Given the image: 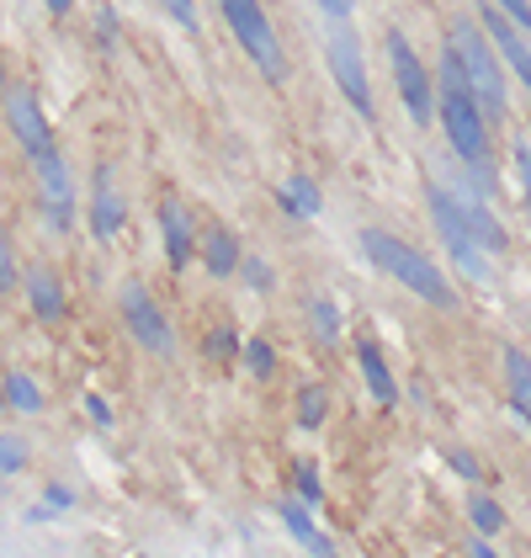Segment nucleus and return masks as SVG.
I'll return each instance as SVG.
<instances>
[{"instance_id": "9d476101", "label": "nucleus", "mask_w": 531, "mask_h": 558, "mask_svg": "<svg viewBox=\"0 0 531 558\" xmlns=\"http://www.w3.org/2000/svg\"><path fill=\"white\" fill-rule=\"evenodd\" d=\"M33 171H38V197H44L48 229H53V234H70V229H75V175L64 166V149H53Z\"/></svg>"}, {"instance_id": "cd10ccee", "label": "nucleus", "mask_w": 531, "mask_h": 558, "mask_svg": "<svg viewBox=\"0 0 531 558\" xmlns=\"http://www.w3.org/2000/svg\"><path fill=\"white\" fill-rule=\"evenodd\" d=\"M22 469H27V441L0 430V473H22Z\"/></svg>"}, {"instance_id": "6ab92c4d", "label": "nucleus", "mask_w": 531, "mask_h": 558, "mask_svg": "<svg viewBox=\"0 0 531 558\" xmlns=\"http://www.w3.org/2000/svg\"><path fill=\"white\" fill-rule=\"evenodd\" d=\"M505 393H510L516 415L531 426V351L521 345H505Z\"/></svg>"}, {"instance_id": "20e7f679", "label": "nucleus", "mask_w": 531, "mask_h": 558, "mask_svg": "<svg viewBox=\"0 0 531 558\" xmlns=\"http://www.w3.org/2000/svg\"><path fill=\"white\" fill-rule=\"evenodd\" d=\"M219 16L229 22L234 44L250 53V64L261 70V81L282 86L287 81V53H282V38H276V27H271L261 0H219Z\"/></svg>"}, {"instance_id": "f8f14e48", "label": "nucleus", "mask_w": 531, "mask_h": 558, "mask_svg": "<svg viewBox=\"0 0 531 558\" xmlns=\"http://www.w3.org/2000/svg\"><path fill=\"white\" fill-rule=\"evenodd\" d=\"M123 223H128V203L118 192V175H112V166H96V175H90V234L101 245H112L123 234Z\"/></svg>"}, {"instance_id": "b1692460", "label": "nucleus", "mask_w": 531, "mask_h": 558, "mask_svg": "<svg viewBox=\"0 0 531 558\" xmlns=\"http://www.w3.org/2000/svg\"><path fill=\"white\" fill-rule=\"evenodd\" d=\"M324 415H330V393H324L319 384L298 388V426H304V430H319V426H324Z\"/></svg>"}, {"instance_id": "393cba45", "label": "nucleus", "mask_w": 531, "mask_h": 558, "mask_svg": "<svg viewBox=\"0 0 531 558\" xmlns=\"http://www.w3.org/2000/svg\"><path fill=\"white\" fill-rule=\"evenodd\" d=\"M245 351V341L234 336V325H219V330H208V341H202V356L208 362H234Z\"/></svg>"}, {"instance_id": "ea45409f", "label": "nucleus", "mask_w": 531, "mask_h": 558, "mask_svg": "<svg viewBox=\"0 0 531 558\" xmlns=\"http://www.w3.org/2000/svg\"><path fill=\"white\" fill-rule=\"evenodd\" d=\"M0 96H5V75H0Z\"/></svg>"}, {"instance_id": "f257e3e1", "label": "nucleus", "mask_w": 531, "mask_h": 558, "mask_svg": "<svg viewBox=\"0 0 531 558\" xmlns=\"http://www.w3.org/2000/svg\"><path fill=\"white\" fill-rule=\"evenodd\" d=\"M436 118H442L452 155L462 160V171L473 175L479 197H494L499 175H494V155H489V118L479 107V96H473V86H468L462 53L452 44L442 48V64H436Z\"/></svg>"}, {"instance_id": "c756f323", "label": "nucleus", "mask_w": 531, "mask_h": 558, "mask_svg": "<svg viewBox=\"0 0 531 558\" xmlns=\"http://www.w3.org/2000/svg\"><path fill=\"white\" fill-rule=\"evenodd\" d=\"M160 5H165V16L176 22L181 33H197V27H202V22H197V0H160Z\"/></svg>"}, {"instance_id": "aec40b11", "label": "nucleus", "mask_w": 531, "mask_h": 558, "mask_svg": "<svg viewBox=\"0 0 531 558\" xmlns=\"http://www.w3.org/2000/svg\"><path fill=\"white\" fill-rule=\"evenodd\" d=\"M276 208L287 218H319L324 197H319V186H313L309 175H287V181L276 186Z\"/></svg>"}, {"instance_id": "2f4dec72", "label": "nucleus", "mask_w": 531, "mask_h": 558, "mask_svg": "<svg viewBox=\"0 0 531 558\" xmlns=\"http://www.w3.org/2000/svg\"><path fill=\"white\" fill-rule=\"evenodd\" d=\"M96 44L101 48L118 44V11H112V5H101V11H96Z\"/></svg>"}, {"instance_id": "4be33fe9", "label": "nucleus", "mask_w": 531, "mask_h": 558, "mask_svg": "<svg viewBox=\"0 0 531 558\" xmlns=\"http://www.w3.org/2000/svg\"><path fill=\"white\" fill-rule=\"evenodd\" d=\"M468 515H473V532H479V537L505 532V511H499V500L484 495V489H473V495H468Z\"/></svg>"}, {"instance_id": "5701e85b", "label": "nucleus", "mask_w": 531, "mask_h": 558, "mask_svg": "<svg viewBox=\"0 0 531 558\" xmlns=\"http://www.w3.org/2000/svg\"><path fill=\"white\" fill-rule=\"evenodd\" d=\"M309 325H313V336H319V345L341 341V308H335V299H313L309 303Z\"/></svg>"}, {"instance_id": "a19ab883", "label": "nucleus", "mask_w": 531, "mask_h": 558, "mask_svg": "<svg viewBox=\"0 0 531 558\" xmlns=\"http://www.w3.org/2000/svg\"><path fill=\"white\" fill-rule=\"evenodd\" d=\"M468 558H473V554H468Z\"/></svg>"}, {"instance_id": "72a5a7b5", "label": "nucleus", "mask_w": 531, "mask_h": 558, "mask_svg": "<svg viewBox=\"0 0 531 558\" xmlns=\"http://www.w3.org/2000/svg\"><path fill=\"white\" fill-rule=\"evenodd\" d=\"M446 463L462 473V478H479V458H473V452H457V447H452V452H446Z\"/></svg>"}, {"instance_id": "2eb2a0df", "label": "nucleus", "mask_w": 531, "mask_h": 558, "mask_svg": "<svg viewBox=\"0 0 531 558\" xmlns=\"http://www.w3.org/2000/svg\"><path fill=\"white\" fill-rule=\"evenodd\" d=\"M457 203H462V214H468V229H473V240L484 245L489 256H505L510 251V234H505V223L489 214V203L479 197V186H462L457 192Z\"/></svg>"}, {"instance_id": "c9c22d12", "label": "nucleus", "mask_w": 531, "mask_h": 558, "mask_svg": "<svg viewBox=\"0 0 531 558\" xmlns=\"http://www.w3.org/2000/svg\"><path fill=\"white\" fill-rule=\"evenodd\" d=\"M319 11H324V16H330V22H351L356 0H319Z\"/></svg>"}, {"instance_id": "7ed1b4c3", "label": "nucleus", "mask_w": 531, "mask_h": 558, "mask_svg": "<svg viewBox=\"0 0 531 558\" xmlns=\"http://www.w3.org/2000/svg\"><path fill=\"white\" fill-rule=\"evenodd\" d=\"M446 44L462 53L468 86H473V96H479L484 118L489 123H505V118H510V86H505V64H499V53H494V44H489V33L479 27V16H462V22L452 27Z\"/></svg>"}, {"instance_id": "6e6552de", "label": "nucleus", "mask_w": 531, "mask_h": 558, "mask_svg": "<svg viewBox=\"0 0 531 558\" xmlns=\"http://www.w3.org/2000/svg\"><path fill=\"white\" fill-rule=\"evenodd\" d=\"M0 112H5V129H11V138L22 144V155H27L33 166L59 149V144H53V129H48V118H44V107H38V96L27 86H5Z\"/></svg>"}, {"instance_id": "4c0bfd02", "label": "nucleus", "mask_w": 531, "mask_h": 558, "mask_svg": "<svg viewBox=\"0 0 531 558\" xmlns=\"http://www.w3.org/2000/svg\"><path fill=\"white\" fill-rule=\"evenodd\" d=\"M48 5V16H70V11H75V0H44Z\"/></svg>"}, {"instance_id": "f3484780", "label": "nucleus", "mask_w": 531, "mask_h": 558, "mask_svg": "<svg viewBox=\"0 0 531 558\" xmlns=\"http://www.w3.org/2000/svg\"><path fill=\"white\" fill-rule=\"evenodd\" d=\"M197 256H202V266H208V277H219V282H229L234 271H239V260H245V251H239V240H234V229H223V223H213L202 240H197Z\"/></svg>"}, {"instance_id": "bb28decb", "label": "nucleus", "mask_w": 531, "mask_h": 558, "mask_svg": "<svg viewBox=\"0 0 531 558\" xmlns=\"http://www.w3.org/2000/svg\"><path fill=\"white\" fill-rule=\"evenodd\" d=\"M293 484H298V500H304V506H319V500H324V489H319V469H313L309 458H298Z\"/></svg>"}, {"instance_id": "c85d7f7f", "label": "nucleus", "mask_w": 531, "mask_h": 558, "mask_svg": "<svg viewBox=\"0 0 531 558\" xmlns=\"http://www.w3.org/2000/svg\"><path fill=\"white\" fill-rule=\"evenodd\" d=\"M22 282V266H16V251H11V234L0 229V293H11Z\"/></svg>"}, {"instance_id": "e433bc0d", "label": "nucleus", "mask_w": 531, "mask_h": 558, "mask_svg": "<svg viewBox=\"0 0 531 558\" xmlns=\"http://www.w3.org/2000/svg\"><path fill=\"white\" fill-rule=\"evenodd\" d=\"M86 410H90V421H96V426H112V404H107L101 393H86Z\"/></svg>"}, {"instance_id": "f03ea898", "label": "nucleus", "mask_w": 531, "mask_h": 558, "mask_svg": "<svg viewBox=\"0 0 531 558\" xmlns=\"http://www.w3.org/2000/svg\"><path fill=\"white\" fill-rule=\"evenodd\" d=\"M361 256L372 260L383 277H394L404 293H415L420 303H431V308H452V303H457V293H452V282H446L442 266L431 256H420L415 245H404V240L388 234V229H361Z\"/></svg>"}, {"instance_id": "7c9ffc66", "label": "nucleus", "mask_w": 531, "mask_h": 558, "mask_svg": "<svg viewBox=\"0 0 531 558\" xmlns=\"http://www.w3.org/2000/svg\"><path fill=\"white\" fill-rule=\"evenodd\" d=\"M239 271H245V282L256 288V293H271V266L261 256H245L239 260Z\"/></svg>"}, {"instance_id": "0eeeda50", "label": "nucleus", "mask_w": 531, "mask_h": 558, "mask_svg": "<svg viewBox=\"0 0 531 558\" xmlns=\"http://www.w3.org/2000/svg\"><path fill=\"white\" fill-rule=\"evenodd\" d=\"M388 64H394V86H398V96H404L409 123L431 129V123H436V75L420 64V53H415V44H409L404 33H388Z\"/></svg>"}, {"instance_id": "412c9836", "label": "nucleus", "mask_w": 531, "mask_h": 558, "mask_svg": "<svg viewBox=\"0 0 531 558\" xmlns=\"http://www.w3.org/2000/svg\"><path fill=\"white\" fill-rule=\"evenodd\" d=\"M0 393H5V410H16V415H38L44 410V388H38V378H27V373H5Z\"/></svg>"}, {"instance_id": "a211bd4d", "label": "nucleus", "mask_w": 531, "mask_h": 558, "mask_svg": "<svg viewBox=\"0 0 531 558\" xmlns=\"http://www.w3.org/2000/svg\"><path fill=\"white\" fill-rule=\"evenodd\" d=\"M276 511H282V521H287V532H293V537H298L313 558H341V554H335V543L319 532V521L309 515V506H304V500H282Z\"/></svg>"}, {"instance_id": "9b49d317", "label": "nucleus", "mask_w": 531, "mask_h": 558, "mask_svg": "<svg viewBox=\"0 0 531 558\" xmlns=\"http://www.w3.org/2000/svg\"><path fill=\"white\" fill-rule=\"evenodd\" d=\"M479 27L489 33V44H494V53H499V64H505L531 96V38L505 16V11H499V5H494V0L479 11Z\"/></svg>"}, {"instance_id": "4468645a", "label": "nucleus", "mask_w": 531, "mask_h": 558, "mask_svg": "<svg viewBox=\"0 0 531 558\" xmlns=\"http://www.w3.org/2000/svg\"><path fill=\"white\" fill-rule=\"evenodd\" d=\"M22 293H27V308H33V319H44V325H59V319L70 314V293H64V277H59V271H48V266H33V271L22 277Z\"/></svg>"}, {"instance_id": "dca6fc26", "label": "nucleus", "mask_w": 531, "mask_h": 558, "mask_svg": "<svg viewBox=\"0 0 531 558\" xmlns=\"http://www.w3.org/2000/svg\"><path fill=\"white\" fill-rule=\"evenodd\" d=\"M356 362H361L367 393H372L383 410H394V404H398V384H394V373H388V362H383V345L372 341V336H361V341H356Z\"/></svg>"}, {"instance_id": "ddd939ff", "label": "nucleus", "mask_w": 531, "mask_h": 558, "mask_svg": "<svg viewBox=\"0 0 531 558\" xmlns=\"http://www.w3.org/2000/svg\"><path fill=\"white\" fill-rule=\"evenodd\" d=\"M160 240H165L171 271H186L192 256H197V223H192V214H186L181 197H165V203H160Z\"/></svg>"}, {"instance_id": "1a4fd4ad", "label": "nucleus", "mask_w": 531, "mask_h": 558, "mask_svg": "<svg viewBox=\"0 0 531 558\" xmlns=\"http://www.w3.org/2000/svg\"><path fill=\"white\" fill-rule=\"evenodd\" d=\"M123 325H128V336L144 351H155V356H171L176 351V330H171V319H165V308L155 303V293L144 288V282H128L123 288Z\"/></svg>"}, {"instance_id": "f704fd0d", "label": "nucleus", "mask_w": 531, "mask_h": 558, "mask_svg": "<svg viewBox=\"0 0 531 558\" xmlns=\"http://www.w3.org/2000/svg\"><path fill=\"white\" fill-rule=\"evenodd\" d=\"M44 500L53 506V511H70V506H75V489H64V484H48Z\"/></svg>"}, {"instance_id": "58836bf2", "label": "nucleus", "mask_w": 531, "mask_h": 558, "mask_svg": "<svg viewBox=\"0 0 531 558\" xmlns=\"http://www.w3.org/2000/svg\"><path fill=\"white\" fill-rule=\"evenodd\" d=\"M473 558H499V554H494V548H489L484 537H479V543H473Z\"/></svg>"}, {"instance_id": "a878e982", "label": "nucleus", "mask_w": 531, "mask_h": 558, "mask_svg": "<svg viewBox=\"0 0 531 558\" xmlns=\"http://www.w3.org/2000/svg\"><path fill=\"white\" fill-rule=\"evenodd\" d=\"M239 356H245V367H250L256 378H271V373H276V351H271V341H261V336H256V341H245Z\"/></svg>"}, {"instance_id": "39448f33", "label": "nucleus", "mask_w": 531, "mask_h": 558, "mask_svg": "<svg viewBox=\"0 0 531 558\" xmlns=\"http://www.w3.org/2000/svg\"><path fill=\"white\" fill-rule=\"evenodd\" d=\"M425 208H431V223H436V234H442L452 266H457L462 277H473V282H494V271H489V251L473 240V229H468V214H462L457 192L442 186V181H431V186H425Z\"/></svg>"}, {"instance_id": "473e14b6", "label": "nucleus", "mask_w": 531, "mask_h": 558, "mask_svg": "<svg viewBox=\"0 0 531 558\" xmlns=\"http://www.w3.org/2000/svg\"><path fill=\"white\" fill-rule=\"evenodd\" d=\"M516 175H521V192H527V214H531V144H516Z\"/></svg>"}, {"instance_id": "423d86ee", "label": "nucleus", "mask_w": 531, "mask_h": 558, "mask_svg": "<svg viewBox=\"0 0 531 558\" xmlns=\"http://www.w3.org/2000/svg\"><path fill=\"white\" fill-rule=\"evenodd\" d=\"M324 59H330V75H335L341 96L351 101V112L361 123H372L378 107H372V81H367V59H361V38L351 33V22H335V27H330Z\"/></svg>"}]
</instances>
